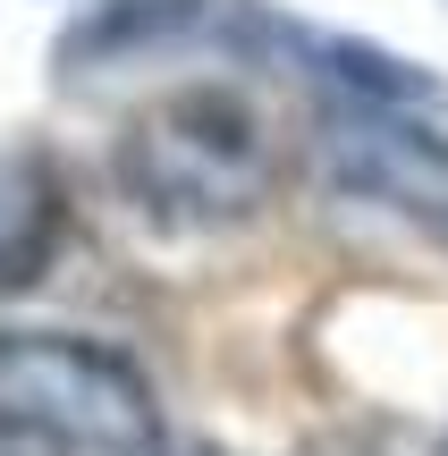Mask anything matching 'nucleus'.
Here are the masks:
<instances>
[{
  "mask_svg": "<svg viewBox=\"0 0 448 456\" xmlns=\"http://www.w3.org/2000/svg\"><path fill=\"white\" fill-rule=\"evenodd\" d=\"M68 245V178L43 144L0 135V296L34 288Z\"/></svg>",
  "mask_w": 448,
  "mask_h": 456,
  "instance_id": "obj_5",
  "label": "nucleus"
},
{
  "mask_svg": "<svg viewBox=\"0 0 448 456\" xmlns=\"http://www.w3.org/2000/svg\"><path fill=\"white\" fill-rule=\"evenodd\" d=\"M152 60H254V68H297L322 85L338 110H440L448 85L398 51L364 43L338 26H305L280 0H85L51 43V77L94 85L110 68H152Z\"/></svg>",
  "mask_w": 448,
  "mask_h": 456,
  "instance_id": "obj_1",
  "label": "nucleus"
},
{
  "mask_svg": "<svg viewBox=\"0 0 448 456\" xmlns=\"http://www.w3.org/2000/svg\"><path fill=\"white\" fill-rule=\"evenodd\" d=\"M322 178L347 203H381L448 245V135L415 110H322Z\"/></svg>",
  "mask_w": 448,
  "mask_h": 456,
  "instance_id": "obj_4",
  "label": "nucleus"
},
{
  "mask_svg": "<svg viewBox=\"0 0 448 456\" xmlns=\"http://www.w3.org/2000/svg\"><path fill=\"white\" fill-rule=\"evenodd\" d=\"M305 456H381V448H372V440H314Z\"/></svg>",
  "mask_w": 448,
  "mask_h": 456,
  "instance_id": "obj_6",
  "label": "nucleus"
},
{
  "mask_svg": "<svg viewBox=\"0 0 448 456\" xmlns=\"http://www.w3.org/2000/svg\"><path fill=\"white\" fill-rule=\"evenodd\" d=\"M0 456H161L135 355L68 330H0Z\"/></svg>",
  "mask_w": 448,
  "mask_h": 456,
  "instance_id": "obj_2",
  "label": "nucleus"
},
{
  "mask_svg": "<svg viewBox=\"0 0 448 456\" xmlns=\"http://www.w3.org/2000/svg\"><path fill=\"white\" fill-rule=\"evenodd\" d=\"M118 186L152 228H229L271 195V135L237 94L186 85L118 135Z\"/></svg>",
  "mask_w": 448,
  "mask_h": 456,
  "instance_id": "obj_3",
  "label": "nucleus"
},
{
  "mask_svg": "<svg viewBox=\"0 0 448 456\" xmlns=\"http://www.w3.org/2000/svg\"><path fill=\"white\" fill-rule=\"evenodd\" d=\"M161 456H220V448H161Z\"/></svg>",
  "mask_w": 448,
  "mask_h": 456,
  "instance_id": "obj_7",
  "label": "nucleus"
}]
</instances>
